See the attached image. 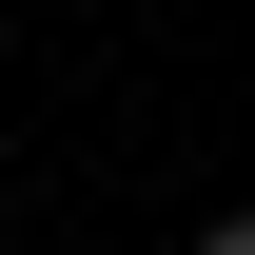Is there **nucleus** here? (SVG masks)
Masks as SVG:
<instances>
[{
  "instance_id": "f257e3e1",
  "label": "nucleus",
  "mask_w": 255,
  "mask_h": 255,
  "mask_svg": "<svg viewBox=\"0 0 255 255\" xmlns=\"http://www.w3.org/2000/svg\"><path fill=\"white\" fill-rule=\"evenodd\" d=\"M196 255H255V216H216V236H196Z\"/></svg>"
}]
</instances>
